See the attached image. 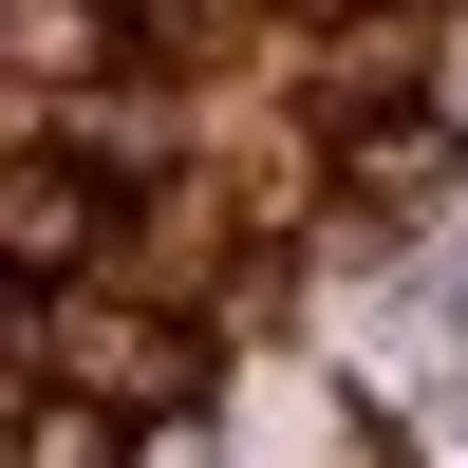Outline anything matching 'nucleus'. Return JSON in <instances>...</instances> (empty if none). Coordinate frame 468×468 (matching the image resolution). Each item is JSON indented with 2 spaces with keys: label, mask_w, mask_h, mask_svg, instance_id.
<instances>
[{
  "label": "nucleus",
  "mask_w": 468,
  "mask_h": 468,
  "mask_svg": "<svg viewBox=\"0 0 468 468\" xmlns=\"http://www.w3.org/2000/svg\"><path fill=\"white\" fill-rule=\"evenodd\" d=\"M37 356H57L75 412H112V431H132V412H187L207 337H187V319H132V300H57V319H37Z\"/></svg>",
  "instance_id": "f257e3e1"
},
{
  "label": "nucleus",
  "mask_w": 468,
  "mask_h": 468,
  "mask_svg": "<svg viewBox=\"0 0 468 468\" xmlns=\"http://www.w3.org/2000/svg\"><path fill=\"white\" fill-rule=\"evenodd\" d=\"M356 187H394V207H412V187H450V132H356Z\"/></svg>",
  "instance_id": "20e7f679"
},
{
  "label": "nucleus",
  "mask_w": 468,
  "mask_h": 468,
  "mask_svg": "<svg viewBox=\"0 0 468 468\" xmlns=\"http://www.w3.org/2000/svg\"><path fill=\"white\" fill-rule=\"evenodd\" d=\"M132 244V207H112V169H75V150H0V262L19 282H75V262Z\"/></svg>",
  "instance_id": "f03ea898"
},
{
  "label": "nucleus",
  "mask_w": 468,
  "mask_h": 468,
  "mask_svg": "<svg viewBox=\"0 0 468 468\" xmlns=\"http://www.w3.org/2000/svg\"><path fill=\"white\" fill-rule=\"evenodd\" d=\"M112 57H132L112 0H0V75H112Z\"/></svg>",
  "instance_id": "7ed1b4c3"
}]
</instances>
